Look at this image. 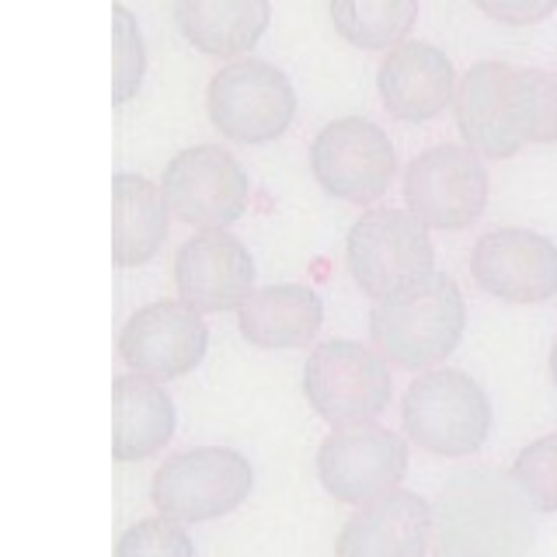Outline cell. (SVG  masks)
<instances>
[{
	"instance_id": "obj_18",
	"label": "cell",
	"mask_w": 557,
	"mask_h": 557,
	"mask_svg": "<svg viewBox=\"0 0 557 557\" xmlns=\"http://www.w3.org/2000/svg\"><path fill=\"white\" fill-rule=\"evenodd\" d=\"M174 22L188 46L213 60H237L269 32V0H174Z\"/></svg>"
},
{
	"instance_id": "obj_3",
	"label": "cell",
	"mask_w": 557,
	"mask_h": 557,
	"mask_svg": "<svg viewBox=\"0 0 557 557\" xmlns=\"http://www.w3.org/2000/svg\"><path fill=\"white\" fill-rule=\"evenodd\" d=\"M408 440L435 457H474L492 435V400L484 387L460 370H425L411 380L400 400Z\"/></svg>"
},
{
	"instance_id": "obj_27",
	"label": "cell",
	"mask_w": 557,
	"mask_h": 557,
	"mask_svg": "<svg viewBox=\"0 0 557 557\" xmlns=\"http://www.w3.org/2000/svg\"><path fill=\"white\" fill-rule=\"evenodd\" d=\"M474 8L502 25H536L557 11V0H474Z\"/></svg>"
},
{
	"instance_id": "obj_25",
	"label": "cell",
	"mask_w": 557,
	"mask_h": 557,
	"mask_svg": "<svg viewBox=\"0 0 557 557\" xmlns=\"http://www.w3.org/2000/svg\"><path fill=\"white\" fill-rule=\"evenodd\" d=\"M115 557H196V544H191L188 530L178 519L153 516L133 522L119 536Z\"/></svg>"
},
{
	"instance_id": "obj_4",
	"label": "cell",
	"mask_w": 557,
	"mask_h": 557,
	"mask_svg": "<svg viewBox=\"0 0 557 557\" xmlns=\"http://www.w3.org/2000/svg\"><path fill=\"white\" fill-rule=\"evenodd\" d=\"M304 394L327 425H362L391 408V359L352 338L321 342L304 366Z\"/></svg>"
},
{
	"instance_id": "obj_9",
	"label": "cell",
	"mask_w": 557,
	"mask_h": 557,
	"mask_svg": "<svg viewBox=\"0 0 557 557\" xmlns=\"http://www.w3.org/2000/svg\"><path fill=\"white\" fill-rule=\"evenodd\" d=\"M310 171L342 202L370 206L387 196L397 174V150L376 122L345 115L327 122L310 144Z\"/></svg>"
},
{
	"instance_id": "obj_12",
	"label": "cell",
	"mask_w": 557,
	"mask_h": 557,
	"mask_svg": "<svg viewBox=\"0 0 557 557\" xmlns=\"http://www.w3.org/2000/svg\"><path fill=\"white\" fill-rule=\"evenodd\" d=\"M206 348L209 327L202 313L185 300L139 307L119 335V359L150 380H178L191 373L206 359Z\"/></svg>"
},
{
	"instance_id": "obj_22",
	"label": "cell",
	"mask_w": 557,
	"mask_h": 557,
	"mask_svg": "<svg viewBox=\"0 0 557 557\" xmlns=\"http://www.w3.org/2000/svg\"><path fill=\"white\" fill-rule=\"evenodd\" d=\"M502 112L516 150L557 144V74L509 66L502 84Z\"/></svg>"
},
{
	"instance_id": "obj_21",
	"label": "cell",
	"mask_w": 557,
	"mask_h": 557,
	"mask_svg": "<svg viewBox=\"0 0 557 557\" xmlns=\"http://www.w3.org/2000/svg\"><path fill=\"white\" fill-rule=\"evenodd\" d=\"M505 70H509V63H498V60L474 63L463 74L457 87V101H453L463 144L474 147L481 157H495V161L519 153L512 147L509 133H505V112H502Z\"/></svg>"
},
{
	"instance_id": "obj_8",
	"label": "cell",
	"mask_w": 557,
	"mask_h": 557,
	"mask_svg": "<svg viewBox=\"0 0 557 557\" xmlns=\"http://www.w3.org/2000/svg\"><path fill=\"white\" fill-rule=\"evenodd\" d=\"M161 191L182 223L196 231H226L248 213L251 178L226 147L199 144L171 157L161 174Z\"/></svg>"
},
{
	"instance_id": "obj_26",
	"label": "cell",
	"mask_w": 557,
	"mask_h": 557,
	"mask_svg": "<svg viewBox=\"0 0 557 557\" xmlns=\"http://www.w3.org/2000/svg\"><path fill=\"white\" fill-rule=\"evenodd\" d=\"M115 17V104H126L129 98L139 95V84L147 74V49H144V35H139L136 14L126 4L112 8Z\"/></svg>"
},
{
	"instance_id": "obj_19",
	"label": "cell",
	"mask_w": 557,
	"mask_h": 557,
	"mask_svg": "<svg viewBox=\"0 0 557 557\" xmlns=\"http://www.w3.org/2000/svg\"><path fill=\"white\" fill-rule=\"evenodd\" d=\"M171 231V206L161 185L144 174L119 171L112 178V261L136 269L164 248Z\"/></svg>"
},
{
	"instance_id": "obj_17",
	"label": "cell",
	"mask_w": 557,
	"mask_h": 557,
	"mask_svg": "<svg viewBox=\"0 0 557 557\" xmlns=\"http://www.w3.org/2000/svg\"><path fill=\"white\" fill-rule=\"evenodd\" d=\"M178 425L171 394L144 373H122L112 380V457L136 463L157 457Z\"/></svg>"
},
{
	"instance_id": "obj_28",
	"label": "cell",
	"mask_w": 557,
	"mask_h": 557,
	"mask_svg": "<svg viewBox=\"0 0 557 557\" xmlns=\"http://www.w3.org/2000/svg\"><path fill=\"white\" fill-rule=\"evenodd\" d=\"M550 380H554V387H557V338H554V348H550Z\"/></svg>"
},
{
	"instance_id": "obj_2",
	"label": "cell",
	"mask_w": 557,
	"mask_h": 557,
	"mask_svg": "<svg viewBox=\"0 0 557 557\" xmlns=\"http://www.w3.org/2000/svg\"><path fill=\"white\" fill-rule=\"evenodd\" d=\"M467 327V304L446 272H429L394 289L370 310V338L376 352L400 370H429L457 352Z\"/></svg>"
},
{
	"instance_id": "obj_13",
	"label": "cell",
	"mask_w": 557,
	"mask_h": 557,
	"mask_svg": "<svg viewBox=\"0 0 557 557\" xmlns=\"http://www.w3.org/2000/svg\"><path fill=\"white\" fill-rule=\"evenodd\" d=\"M474 283L502 304H547L557 296V244L527 226H502L470 251Z\"/></svg>"
},
{
	"instance_id": "obj_20",
	"label": "cell",
	"mask_w": 557,
	"mask_h": 557,
	"mask_svg": "<svg viewBox=\"0 0 557 557\" xmlns=\"http://www.w3.org/2000/svg\"><path fill=\"white\" fill-rule=\"evenodd\" d=\"M324 324V300L310 286L278 283L255 289V296L237 310V327L244 342L258 348H307Z\"/></svg>"
},
{
	"instance_id": "obj_14",
	"label": "cell",
	"mask_w": 557,
	"mask_h": 557,
	"mask_svg": "<svg viewBox=\"0 0 557 557\" xmlns=\"http://www.w3.org/2000/svg\"><path fill=\"white\" fill-rule=\"evenodd\" d=\"M174 286L199 313L240 310L255 296V258L231 231H202L174 255Z\"/></svg>"
},
{
	"instance_id": "obj_24",
	"label": "cell",
	"mask_w": 557,
	"mask_h": 557,
	"mask_svg": "<svg viewBox=\"0 0 557 557\" xmlns=\"http://www.w3.org/2000/svg\"><path fill=\"white\" fill-rule=\"evenodd\" d=\"M512 481L533 505V512H557V432L540 435L536 443L519 449Z\"/></svg>"
},
{
	"instance_id": "obj_1",
	"label": "cell",
	"mask_w": 557,
	"mask_h": 557,
	"mask_svg": "<svg viewBox=\"0 0 557 557\" xmlns=\"http://www.w3.org/2000/svg\"><path fill=\"white\" fill-rule=\"evenodd\" d=\"M530 509L512 474L467 470L432 502V547L440 557H527Z\"/></svg>"
},
{
	"instance_id": "obj_7",
	"label": "cell",
	"mask_w": 557,
	"mask_h": 557,
	"mask_svg": "<svg viewBox=\"0 0 557 557\" xmlns=\"http://www.w3.org/2000/svg\"><path fill=\"white\" fill-rule=\"evenodd\" d=\"M206 112L223 139L261 147L293 126L296 91L275 63L251 57L216 70L206 91Z\"/></svg>"
},
{
	"instance_id": "obj_11",
	"label": "cell",
	"mask_w": 557,
	"mask_h": 557,
	"mask_svg": "<svg viewBox=\"0 0 557 557\" xmlns=\"http://www.w3.org/2000/svg\"><path fill=\"white\" fill-rule=\"evenodd\" d=\"M408 474L405 435L376 422L342 425L318 449V478L331 498L345 505H366L394 492Z\"/></svg>"
},
{
	"instance_id": "obj_5",
	"label": "cell",
	"mask_w": 557,
	"mask_h": 557,
	"mask_svg": "<svg viewBox=\"0 0 557 557\" xmlns=\"http://www.w3.org/2000/svg\"><path fill=\"white\" fill-rule=\"evenodd\" d=\"M255 470L231 446H196L157 467L150 498L157 512L178 522H213L248 502Z\"/></svg>"
},
{
	"instance_id": "obj_10",
	"label": "cell",
	"mask_w": 557,
	"mask_h": 557,
	"mask_svg": "<svg viewBox=\"0 0 557 557\" xmlns=\"http://www.w3.org/2000/svg\"><path fill=\"white\" fill-rule=\"evenodd\" d=\"M405 202L435 231H467L487 206V168L474 147L440 144L405 171Z\"/></svg>"
},
{
	"instance_id": "obj_6",
	"label": "cell",
	"mask_w": 557,
	"mask_h": 557,
	"mask_svg": "<svg viewBox=\"0 0 557 557\" xmlns=\"http://www.w3.org/2000/svg\"><path fill=\"white\" fill-rule=\"evenodd\" d=\"M345 265L352 272L356 286L366 296H373L376 304L394 289L435 272L429 226L411 209H366L345 237Z\"/></svg>"
},
{
	"instance_id": "obj_23",
	"label": "cell",
	"mask_w": 557,
	"mask_h": 557,
	"mask_svg": "<svg viewBox=\"0 0 557 557\" xmlns=\"http://www.w3.org/2000/svg\"><path fill=\"white\" fill-rule=\"evenodd\" d=\"M327 8L335 32L366 52H391L418 22V0H327Z\"/></svg>"
},
{
	"instance_id": "obj_15",
	"label": "cell",
	"mask_w": 557,
	"mask_h": 557,
	"mask_svg": "<svg viewBox=\"0 0 557 557\" xmlns=\"http://www.w3.org/2000/svg\"><path fill=\"white\" fill-rule=\"evenodd\" d=\"M432 547V505L414 492L380 495L345 519L335 557H425Z\"/></svg>"
},
{
	"instance_id": "obj_16",
	"label": "cell",
	"mask_w": 557,
	"mask_h": 557,
	"mask_svg": "<svg viewBox=\"0 0 557 557\" xmlns=\"http://www.w3.org/2000/svg\"><path fill=\"white\" fill-rule=\"evenodd\" d=\"M457 70L432 42H400L376 70L383 109L400 122H429L457 101Z\"/></svg>"
}]
</instances>
